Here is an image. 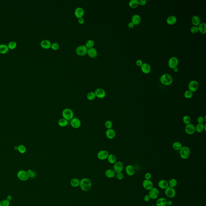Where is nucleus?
<instances>
[{
  "label": "nucleus",
  "mask_w": 206,
  "mask_h": 206,
  "mask_svg": "<svg viewBox=\"0 0 206 206\" xmlns=\"http://www.w3.org/2000/svg\"><path fill=\"white\" fill-rule=\"evenodd\" d=\"M183 122L184 124L187 125V124H189L191 122V118L188 115H185L183 117Z\"/></svg>",
  "instance_id": "obj_40"
},
{
  "label": "nucleus",
  "mask_w": 206,
  "mask_h": 206,
  "mask_svg": "<svg viewBox=\"0 0 206 206\" xmlns=\"http://www.w3.org/2000/svg\"><path fill=\"white\" fill-rule=\"evenodd\" d=\"M80 181L77 178H73L71 180L70 184L72 187H77L80 185Z\"/></svg>",
  "instance_id": "obj_34"
},
{
  "label": "nucleus",
  "mask_w": 206,
  "mask_h": 206,
  "mask_svg": "<svg viewBox=\"0 0 206 206\" xmlns=\"http://www.w3.org/2000/svg\"><path fill=\"white\" fill-rule=\"evenodd\" d=\"M116 173L113 169H107L105 172V175L107 178H111L116 176Z\"/></svg>",
  "instance_id": "obj_29"
},
{
  "label": "nucleus",
  "mask_w": 206,
  "mask_h": 206,
  "mask_svg": "<svg viewBox=\"0 0 206 206\" xmlns=\"http://www.w3.org/2000/svg\"><path fill=\"white\" fill-rule=\"evenodd\" d=\"M87 54L91 58H95L97 57L98 55V52L97 50L94 48H91L88 49Z\"/></svg>",
  "instance_id": "obj_21"
},
{
  "label": "nucleus",
  "mask_w": 206,
  "mask_h": 206,
  "mask_svg": "<svg viewBox=\"0 0 206 206\" xmlns=\"http://www.w3.org/2000/svg\"><path fill=\"white\" fill-rule=\"evenodd\" d=\"M68 121L64 118L60 119L58 121V124L62 127H64L68 124Z\"/></svg>",
  "instance_id": "obj_33"
},
{
  "label": "nucleus",
  "mask_w": 206,
  "mask_h": 206,
  "mask_svg": "<svg viewBox=\"0 0 206 206\" xmlns=\"http://www.w3.org/2000/svg\"><path fill=\"white\" fill-rule=\"evenodd\" d=\"M169 186L174 188L178 185V182L176 179L172 178L168 182Z\"/></svg>",
  "instance_id": "obj_37"
},
{
  "label": "nucleus",
  "mask_w": 206,
  "mask_h": 206,
  "mask_svg": "<svg viewBox=\"0 0 206 206\" xmlns=\"http://www.w3.org/2000/svg\"><path fill=\"white\" fill-rule=\"evenodd\" d=\"M134 26H135V25L132 22H130L128 24V27H129L130 28H133Z\"/></svg>",
  "instance_id": "obj_57"
},
{
  "label": "nucleus",
  "mask_w": 206,
  "mask_h": 206,
  "mask_svg": "<svg viewBox=\"0 0 206 206\" xmlns=\"http://www.w3.org/2000/svg\"><path fill=\"white\" fill-rule=\"evenodd\" d=\"M139 4L142 6L145 5L147 3V1L146 0H139Z\"/></svg>",
  "instance_id": "obj_54"
},
{
  "label": "nucleus",
  "mask_w": 206,
  "mask_h": 206,
  "mask_svg": "<svg viewBox=\"0 0 206 206\" xmlns=\"http://www.w3.org/2000/svg\"><path fill=\"white\" fill-rule=\"evenodd\" d=\"M51 48V49H52L54 51L57 50L59 48V44L56 43V42H54V43H53L52 44Z\"/></svg>",
  "instance_id": "obj_47"
},
{
  "label": "nucleus",
  "mask_w": 206,
  "mask_h": 206,
  "mask_svg": "<svg viewBox=\"0 0 206 206\" xmlns=\"http://www.w3.org/2000/svg\"><path fill=\"white\" fill-rule=\"evenodd\" d=\"M9 50L8 45L5 44H0V53L1 54H5Z\"/></svg>",
  "instance_id": "obj_31"
},
{
  "label": "nucleus",
  "mask_w": 206,
  "mask_h": 206,
  "mask_svg": "<svg viewBox=\"0 0 206 206\" xmlns=\"http://www.w3.org/2000/svg\"><path fill=\"white\" fill-rule=\"evenodd\" d=\"M139 1L138 0H131L129 2V5L132 8H135L139 5Z\"/></svg>",
  "instance_id": "obj_35"
},
{
  "label": "nucleus",
  "mask_w": 206,
  "mask_h": 206,
  "mask_svg": "<svg viewBox=\"0 0 206 206\" xmlns=\"http://www.w3.org/2000/svg\"><path fill=\"white\" fill-rule=\"evenodd\" d=\"M199 31L201 34H205L206 33V23L205 22L201 23L198 25Z\"/></svg>",
  "instance_id": "obj_30"
},
{
  "label": "nucleus",
  "mask_w": 206,
  "mask_h": 206,
  "mask_svg": "<svg viewBox=\"0 0 206 206\" xmlns=\"http://www.w3.org/2000/svg\"><path fill=\"white\" fill-rule=\"evenodd\" d=\"M105 135L109 139H112L116 137V132L112 128L107 130L105 132Z\"/></svg>",
  "instance_id": "obj_18"
},
{
  "label": "nucleus",
  "mask_w": 206,
  "mask_h": 206,
  "mask_svg": "<svg viewBox=\"0 0 206 206\" xmlns=\"http://www.w3.org/2000/svg\"><path fill=\"white\" fill-rule=\"evenodd\" d=\"M151 206H157L156 205H152Z\"/></svg>",
  "instance_id": "obj_60"
},
{
  "label": "nucleus",
  "mask_w": 206,
  "mask_h": 206,
  "mask_svg": "<svg viewBox=\"0 0 206 206\" xmlns=\"http://www.w3.org/2000/svg\"><path fill=\"white\" fill-rule=\"evenodd\" d=\"M108 152L106 150H101L97 154V157L98 158L101 160H105L107 159L108 157Z\"/></svg>",
  "instance_id": "obj_14"
},
{
  "label": "nucleus",
  "mask_w": 206,
  "mask_h": 206,
  "mask_svg": "<svg viewBox=\"0 0 206 206\" xmlns=\"http://www.w3.org/2000/svg\"><path fill=\"white\" fill-rule=\"evenodd\" d=\"M52 44L51 42L48 40L44 39L41 41L40 46L43 49H50L51 46Z\"/></svg>",
  "instance_id": "obj_22"
},
{
  "label": "nucleus",
  "mask_w": 206,
  "mask_h": 206,
  "mask_svg": "<svg viewBox=\"0 0 206 206\" xmlns=\"http://www.w3.org/2000/svg\"><path fill=\"white\" fill-rule=\"evenodd\" d=\"M107 159L108 162L111 164H114L116 162V157L115 155L112 154H109Z\"/></svg>",
  "instance_id": "obj_32"
},
{
  "label": "nucleus",
  "mask_w": 206,
  "mask_h": 206,
  "mask_svg": "<svg viewBox=\"0 0 206 206\" xmlns=\"http://www.w3.org/2000/svg\"><path fill=\"white\" fill-rule=\"evenodd\" d=\"M94 44H95V43L94 40H89L87 41L85 45L86 46L87 49H89L93 47Z\"/></svg>",
  "instance_id": "obj_39"
},
{
  "label": "nucleus",
  "mask_w": 206,
  "mask_h": 206,
  "mask_svg": "<svg viewBox=\"0 0 206 206\" xmlns=\"http://www.w3.org/2000/svg\"><path fill=\"white\" fill-rule=\"evenodd\" d=\"M206 124H198L195 126V131L198 133H201L205 130L206 131Z\"/></svg>",
  "instance_id": "obj_24"
},
{
  "label": "nucleus",
  "mask_w": 206,
  "mask_h": 206,
  "mask_svg": "<svg viewBox=\"0 0 206 206\" xmlns=\"http://www.w3.org/2000/svg\"><path fill=\"white\" fill-rule=\"evenodd\" d=\"M151 199L150 197H149V195H145L144 197V200L145 201V202H149V201H150Z\"/></svg>",
  "instance_id": "obj_52"
},
{
  "label": "nucleus",
  "mask_w": 206,
  "mask_h": 206,
  "mask_svg": "<svg viewBox=\"0 0 206 206\" xmlns=\"http://www.w3.org/2000/svg\"><path fill=\"white\" fill-rule=\"evenodd\" d=\"M167 200L163 197L158 199L156 202V205L157 206H166Z\"/></svg>",
  "instance_id": "obj_26"
},
{
  "label": "nucleus",
  "mask_w": 206,
  "mask_h": 206,
  "mask_svg": "<svg viewBox=\"0 0 206 206\" xmlns=\"http://www.w3.org/2000/svg\"><path fill=\"white\" fill-rule=\"evenodd\" d=\"M193 93L190 91L189 90H187L184 92V96L185 98L186 99H190L193 97Z\"/></svg>",
  "instance_id": "obj_41"
},
{
  "label": "nucleus",
  "mask_w": 206,
  "mask_h": 206,
  "mask_svg": "<svg viewBox=\"0 0 206 206\" xmlns=\"http://www.w3.org/2000/svg\"><path fill=\"white\" fill-rule=\"evenodd\" d=\"M142 185L144 189L147 190H150L154 187V184L150 180H144Z\"/></svg>",
  "instance_id": "obj_16"
},
{
  "label": "nucleus",
  "mask_w": 206,
  "mask_h": 206,
  "mask_svg": "<svg viewBox=\"0 0 206 206\" xmlns=\"http://www.w3.org/2000/svg\"><path fill=\"white\" fill-rule=\"evenodd\" d=\"M173 205V202L172 201L170 200H169L167 201V203H166V206H171Z\"/></svg>",
  "instance_id": "obj_56"
},
{
  "label": "nucleus",
  "mask_w": 206,
  "mask_h": 206,
  "mask_svg": "<svg viewBox=\"0 0 206 206\" xmlns=\"http://www.w3.org/2000/svg\"><path fill=\"white\" fill-rule=\"evenodd\" d=\"M17 46V43L15 41H11L10 42L8 43V48H9V49H15L16 47Z\"/></svg>",
  "instance_id": "obj_42"
},
{
  "label": "nucleus",
  "mask_w": 206,
  "mask_h": 206,
  "mask_svg": "<svg viewBox=\"0 0 206 206\" xmlns=\"http://www.w3.org/2000/svg\"><path fill=\"white\" fill-rule=\"evenodd\" d=\"M71 125L72 127L77 129L81 126V122L77 118H73L71 120Z\"/></svg>",
  "instance_id": "obj_15"
},
{
  "label": "nucleus",
  "mask_w": 206,
  "mask_h": 206,
  "mask_svg": "<svg viewBox=\"0 0 206 206\" xmlns=\"http://www.w3.org/2000/svg\"><path fill=\"white\" fill-rule=\"evenodd\" d=\"M177 18L176 16L174 15H171L169 16L166 19L167 23L169 25L174 24L177 21Z\"/></svg>",
  "instance_id": "obj_27"
},
{
  "label": "nucleus",
  "mask_w": 206,
  "mask_h": 206,
  "mask_svg": "<svg viewBox=\"0 0 206 206\" xmlns=\"http://www.w3.org/2000/svg\"><path fill=\"white\" fill-rule=\"evenodd\" d=\"M141 21V17L138 14L134 15L132 17V22L135 25L139 24Z\"/></svg>",
  "instance_id": "obj_25"
},
{
  "label": "nucleus",
  "mask_w": 206,
  "mask_h": 206,
  "mask_svg": "<svg viewBox=\"0 0 206 206\" xmlns=\"http://www.w3.org/2000/svg\"><path fill=\"white\" fill-rule=\"evenodd\" d=\"M173 69H174V71L175 72H178V70H179L178 68H177V67L175 68H174Z\"/></svg>",
  "instance_id": "obj_59"
},
{
  "label": "nucleus",
  "mask_w": 206,
  "mask_h": 206,
  "mask_svg": "<svg viewBox=\"0 0 206 206\" xmlns=\"http://www.w3.org/2000/svg\"><path fill=\"white\" fill-rule=\"evenodd\" d=\"M160 82L165 85H171L173 81L172 77L169 74H163L160 77Z\"/></svg>",
  "instance_id": "obj_2"
},
{
  "label": "nucleus",
  "mask_w": 206,
  "mask_h": 206,
  "mask_svg": "<svg viewBox=\"0 0 206 206\" xmlns=\"http://www.w3.org/2000/svg\"><path fill=\"white\" fill-rule=\"evenodd\" d=\"M190 150L188 147L186 146L182 147L180 149V156L182 159H186L189 157L190 155Z\"/></svg>",
  "instance_id": "obj_4"
},
{
  "label": "nucleus",
  "mask_w": 206,
  "mask_h": 206,
  "mask_svg": "<svg viewBox=\"0 0 206 206\" xmlns=\"http://www.w3.org/2000/svg\"><path fill=\"white\" fill-rule=\"evenodd\" d=\"M96 97L99 99H103L106 96V92L102 88H98L94 92Z\"/></svg>",
  "instance_id": "obj_13"
},
{
  "label": "nucleus",
  "mask_w": 206,
  "mask_h": 206,
  "mask_svg": "<svg viewBox=\"0 0 206 206\" xmlns=\"http://www.w3.org/2000/svg\"><path fill=\"white\" fill-rule=\"evenodd\" d=\"M190 32L193 34H196L197 33H198L199 32L198 26H193L192 27L190 28Z\"/></svg>",
  "instance_id": "obj_48"
},
{
  "label": "nucleus",
  "mask_w": 206,
  "mask_h": 206,
  "mask_svg": "<svg viewBox=\"0 0 206 206\" xmlns=\"http://www.w3.org/2000/svg\"><path fill=\"white\" fill-rule=\"evenodd\" d=\"M74 112L71 109L66 108L62 111V116L63 118L68 121H71L74 118Z\"/></svg>",
  "instance_id": "obj_3"
},
{
  "label": "nucleus",
  "mask_w": 206,
  "mask_h": 206,
  "mask_svg": "<svg viewBox=\"0 0 206 206\" xmlns=\"http://www.w3.org/2000/svg\"><path fill=\"white\" fill-rule=\"evenodd\" d=\"M197 120V122H198L199 124H203V122L205 121L204 117L202 116H199L198 117Z\"/></svg>",
  "instance_id": "obj_50"
},
{
  "label": "nucleus",
  "mask_w": 206,
  "mask_h": 206,
  "mask_svg": "<svg viewBox=\"0 0 206 206\" xmlns=\"http://www.w3.org/2000/svg\"><path fill=\"white\" fill-rule=\"evenodd\" d=\"M12 199V197H11V196H8L7 197V198H6V200H8V201H11Z\"/></svg>",
  "instance_id": "obj_58"
},
{
  "label": "nucleus",
  "mask_w": 206,
  "mask_h": 206,
  "mask_svg": "<svg viewBox=\"0 0 206 206\" xmlns=\"http://www.w3.org/2000/svg\"><path fill=\"white\" fill-rule=\"evenodd\" d=\"M79 186L81 189L83 191H88L92 187V182L90 179L87 178H84L80 180Z\"/></svg>",
  "instance_id": "obj_1"
},
{
  "label": "nucleus",
  "mask_w": 206,
  "mask_h": 206,
  "mask_svg": "<svg viewBox=\"0 0 206 206\" xmlns=\"http://www.w3.org/2000/svg\"><path fill=\"white\" fill-rule=\"evenodd\" d=\"M78 21L80 24H83L84 22H85V20H84V18L83 17H81V18H79L78 19Z\"/></svg>",
  "instance_id": "obj_55"
},
{
  "label": "nucleus",
  "mask_w": 206,
  "mask_h": 206,
  "mask_svg": "<svg viewBox=\"0 0 206 206\" xmlns=\"http://www.w3.org/2000/svg\"><path fill=\"white\" fill-rule=\"evenodd\" d=\"M158 185L161 189L165 190L169 186L168 182L165 180H161L158 182Z\"/></svg>",
  "instance_id": "obj_23"
},
{
  "label": "nucleus",
  "mask_w": 206,
  "mask_h": 206,
  "mask_svg": "<svg viewBox=\"0 0 206 206\" xmlns=\"http://www.w3.org/2000/svg\"><path fill=\"white\" fill-rule=\"evenodd\" d=\"M124 169V165L121 161H117L114 164L113 166V170L116 174L118 173L122 172Z\"/></svg>",
  "instance_id": "obj_10"
},
{
  "label": "nucleus",
  "mask_w": 206,
  "mask_h": 206,
  "mask_svg": "<svg viewBox=\"0 0 206 206\" xmlns=\"http://www.w3.org/2000/svg\"><path fill=\"white\" fill-rule=\"evenodd\" d=\"M85 13V11L83 8L81 7H78L76 8L74 11L75 16L78 19L83 17Z\"/></svg>",
  "instance_id": "obj_17"
},
{
  "label": "nucleus",
  "mask_w": 206,
  "mask_h": 206,
  "mask_svg": "<svg viewBox=\"0 0 206 206\" xmlns=\"http://www.w3.org/2000/svg\"><path fill=\"white\" fill-rule=\"evenodd\" d=\"M17 177L19 180L23 181H26L29 178V176L27 171L24 170H20L18 171L17 173Z\"/></svg>",
  "instance_id": "obj_9"
},
{
  "label": "nucleus",
  "mask_w": 206,
  "mask_h": 206,
  "mask_svg": "<svg viewBox=\"0 0 206 206\" xmlns=\"http://www.w3.org/2000/svg\"><path fill=\"white\" fill-rule=\"evenodd\" d=\"M178 64V60L176 57H171L168 61V65L169 67L172 69L177 67Z\"/></svg>",
  "instance_id": "obj_12"
},
{
  "label": "nucleus",
  "mask_w": 206,
  "mask_h": 206,
  "mask_svg": "<svg viewBox=\"0 0 206 206\" xmlns=\"http://www.w3.org/2000/svg\"><path fill=\"white\" fill-rule=\"evenodd\" d=\"M152 175L150 173H147L145 175V180H150L152 178Z\"/></svg>",
  "instance_id": "obj_51"
},
{
  "label": "nucleus",
  "mask_w": 206,
  "mask_h": 206,
  "mask_svg": "<svg viewBox=\"0 0 206 206\" xmlns=\"http://www.w3.org/2000/svg\"><path fill=\"white\" fill-rule=\"evenodd\" d=\"M188 89L190 91L193 93L195 92L199 89V83L195 80H192L188 84Z\"/></svg>",
  "instance_id": "obj_7"
},
{
  "label": "nucleus",
  "mask_w": 206,
  "mask_h": 206,
  "mask_svg": "<svg viewBox=\"0 0 206 206\" xmlns=\"http://www.w3.org/2000/svg\"><path fill=\"white\" fill-rule=\"evenodd\" d=\"M185 130L186 133L189 135H193L195 132V126L192 123L187 124L185 126Z\"/></svg>",
  "instance_id": "obj_11"
},
{
  "label": "nucleus",
  "mask_w": 206,
  "mask_h": 206,
  "mask_svg": "<svg viewBox=\"0 0 206 206\" xmlns=\"http://www.w3.org/2000/svg\"><path fill=\"white\" fill-rule=\"evenodd\" d=\"M116 176L118 180H122L123 179V178L124 177V175L122 172L118 173L116 174Z\"/></svg>",
  "instance_id": "obj_49"
},
{
  "label": "nucleus",
  "mask_w": 206,
  "mask_h": 206,
  "mask_svg": "<svg viewBox=\"0 0 206 206\" xmlns=\"http://www.w3.org/2000/svg\"><path fill=\"white\" fill-rule=\"evenodd\" d=\"M17 150L20 153L24 154L26 151V148L24 145H20L18 147Z\"/></svg>",
  "instance_id": "obj_43"
},
{
  "label": "nucleus",
  "mask_w": 206,
  "mask_h": 206,
  "mask_svg": "<svg viewBox=\"0 0 206 206\" xmlns=\"http://www.w3.org/2000/svg\"><path fill=\"white\" fill-rule=\"evenodd\" d=\"M192 23L194 26H197L201 23V19L197 15H194L192 18Z\"/></svg>",
  "instance_id": "obj_28"
},
{
  "label": "nucleus",
  "mask_w": 206,
  "mask_h": 206,
  "mask_svg": "<svg viewBox=\"0 0 206 206\" xmlns=\"http://www.w3.org/2000/svg\"><path fill=\"white\" fill-rule=\"evenodd\" d=\"M87 98L88 100L90 101L95 100L96 98V96L94 92H90L88 93L87 96Z\"/></svg>",
  "instance_id": "obj_38"
},
{
  "label": "nucleus",
  "mask_w": 206,
  "mask_h": 206,
  "mask_svg": "<svg viewBox=\"0 0 206 206\" xmlns=\"http://www.w3.org/2000/svg\"><path fill=\"white\" fill-rule=\"evenodd\" d=\"M125 171L128 176H133L135 173V168L133 165H128L126 166L125 168Z\"/></svg>",
  "instance_id": "obj_20"
},
{
  "label": "nucleus",
  "mask_w": 206,
  "mask_h": 206,
  "mask_svg": "<svg viewBox=\"0 0 206 206\" xmlns=\"http://www.w3.org/2000/svg\"><path fill=\"white\" fill-rule=\"evenodd\" d=\"M10 202L7 200H3L0 202V206H9Z\"/></svg>",
  "instance_id": "obj_46"
},
{
  "label": "nucleus",
  "mask_w": 206,
  "mask_h": 206,
  "mask_svg": "<svg viewBox=\"0 0 206 206\" xmlns=\"http://www.w3.org/2000/svg\"><path fill=\"white\" fill-rule=\"evenodd\" d=\"M182 147V144L180 142H175L173 143L172 147L174 150L176 151L180 150V149Z\"/></svg>",
  "instance_id": "obj_36"
},
{
  "label": "nucleus",
  "mask_w": 206,
  "mask_h": 206,
  "mask_svg": "<svg viewBox=\"0 0 206 206\" xmlns=\"http://www.w3.org/2000/svg\"><path fill=\"white\" fill-rule=\"evenodd\" d=\"M165 193L168 198L172 199L176 196V191L174 188L169 186L165 190Z\"/></svg>",
  "instance_id": "obj_6"
},
{
  "label": "nucleus",
  "mask_w": 206,
  "mask_h": 206,
  "mask_svg": "<svg viewBox=\"0 0 206 206\" xmlns=\"http://www.w3.org/2000/svg\"><path fill=\"white\" fill-rule=\"evenodd\" d=\"M136 63V64H137V66H141V65L143 63V62L142 61V60H140V59L137 60Z\"/></svg>",
  "instance_id": "obj_53"
},
{
  "label": "nucleus",
  "mask_w": 206,
  "mask_h": 206,
  "mask_svg": "<svg viewBox=\"0 0 206 206\" xmlns=\"http://www.w3.org/2000/svg\"><path fill=\"white\" fill-rule=\"evenodd\" d=\"M105 126L107 129H111V128L112 127V122H111V121H110V120H107V121L105 122Z\"/></svg>",
  "instance_id": "obj_44"
},
{
  "label": "nucleus",
  "mask_w": 206,
  "mask_h": 206,
  "mask_svg": "<svg viewBox=\"0 0 206 206\" xmlns=\"http://www.w3.org/2000/svg\"><path fill=\"white\" fill-rule=\"evenodd\" d=\"M141 69L142 71L145 74L149 73L151 71L150 65L147 63H143L141 65Z\"/></svg>",
  "instance_id": "obj_19"
},
{
  "label": "nucleus",
  "mask_w": 206,
  "mask_h": 206,
  "mask_svg": "<svg viewBox=\"0 0 206 206\" xmlns=\"http://www.w3.org/2000/svg\"><path fill=\"white\" fill-rule=\"evenodd\" d=\"M27 172L28 174L29 178H35L36 174V173L34 171L31 170V169H29L27 171Z\"/></svg>",
  "instance_id": "obj_45"
},
{
  "label": "nucleus",
  "mask_w": 206,
  "mask_h": 206,
  "mask_svg": "<svg viewBox=\"0 0 206 206\" xmlns=\"http://www.w3.org/2000/svg\"><path fill=\"white\" fill-rule=\"evenodd\" d=\"M159 195V190L156 188L153 187L152 189L149 190V195L151 199L154 200L157 199Z\"/></svg>",
  "instance_id": "obj_8"
},
{
  "label": "nucleus",
  "mask_w": 206,
  "mask_h": 206,
  "mask_svg": "<svg viewBox=\"0 0 206 206\" xmlns=\"http://www.w3.org/2000/svg\"><path fill=\"white\" fill-rule=\"evenodd\" d=\"M88 49L85 45H81L77 47L75 50L76 54L79 56H83L87 54Z\"/></svg>",
  "instance_id": "obj_5"
}]
</instances>
